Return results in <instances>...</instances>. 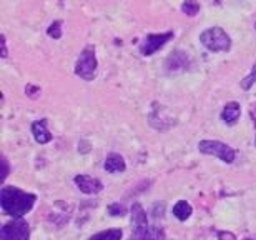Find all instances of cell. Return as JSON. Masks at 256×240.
Here are the masks:
<instances>
[{"label":"cell","mask_w":256,"mask_h":240,"mask_svg":"<svg viewBox=\"0 0 256 240\" xmlns=\"http://www.w3.org/2000/svg\"><path fill=\"white\" fill-rule=\"evenodd\" d=\"M8 175V163H7V160L4 159V177L2 178H5Z\"/></svg>","instance_id":"22"},{"label":"cell","mask_w":256,"mask_h":240,"mask_svg":"<svg viewBox=\"0 0 256 240\" xmlns=\"http://www.w3.org/2000/svg\"><path fill=\"white\" fill-rule=\"evenodd\" d=\"M200 42L210 52H228L232 49V39L222 27H212L200 35Z\"/></svg>","instance_id":"3"},{"label":"cell","mask_w":256,"mask_h":240,"mask_svg":"<svg viewBox=\"0 0 256 240\" xmlns=\"http://www.w3.org/2000/svg\"><path fill=\"white\" fill-rule=\"evenodd\" d=\"M122 237H124L122 228H108V230H102L92 235L88 240H122Z\"/></svg>","instance_id":"14"},{"label":"cell","mask_w":256,"mask_h":240,"mask_svg":"<svg viewBox=\"0 0 256 240\" xmlns=\"http://www.w3.org/2000/svg\"><path fill=\"white\" fill-rule=\"evenodd\" d=\"M132 235L130 240H166L165 230L158 225H150L145 208L135 202L130 208Z\"/></svg>","instance_id":"2"},{"label":"cell","mask_w":256,"mask_h":240,"mask_svg":"<svg viewBox=\"0 0 256 240\" xmlns=\"http://www.w3.org/2000/svg\"><path fill=\"white\" fill-rule=\"evenodd\" d=\"M243 240H252V238H243Z\"/></svg>","instance_id":"23"},{"label":"cell","mask_w":256,"mask_h":240,"mask_svg":"<svg viewBox=\"0 0 256 240\" xmlns=\"http://www.w3.org/2000/svg\"><path fill=\"white\" fill-rule=\"evenodd\" d=\"M240 115H242V105H240L238 102H228V104L223 107L222 115L220 117H222V120L226 125H234L238 122Z\"/></svg>","instance_id":"10"},{"label":"cell","mask_w":256,"mask_h":240,"mask_svg":"<svg viewBox=\"0 0 256 240\" xmlns=\"http://www.w3.org/2000/svg\"><path fill=\"white\" fill-rule=\"evenodd\" d=\"M254 144H256V142H254Z\"/></svg>","instance_id":"24"},{"label":"cell","mask_w":256,"mask_h":240,"mask_svg":"<svg viewBox=\"0 0 256 240\" xmlns=\"http://www.w3.org/2000/svg\"><path fill=\"white\" fill-rule=\"evenodd\" d=\"M216 237H218V240H236V235L228 230H218Z\"/></svg>","instance_id":"19"},{"label":"cell","mask_w":256,"mask_h":240,"mask_svg":"<svg viewBox=\"0 0 256 240\" xmlns=\"http://www.w3.org/2000/svg\"><path fill=\"white\" fill-rule=\"evenodd\" d=\"M2 47H4L2 57H7V44H5V37H4V35H2Z\"/></svg>","instance_id":"21"},{"label":"cell","mask_w":256,"mask_h":240,"mask_svg":"<svg viewBox=\"0 0 256 240\" xmlns=\"http://www.w3.org/2000/svg\"><path fill=\"white\" fill-rule=\"evenodd\" d=\"M47 34H48V37L58 40L62 37V22H60V20H55V22L50 24V27L47 29Z\"/></svg>","instance_id":"16"},{"label":"cell","mask_w":256,"mask_h":240,"mask_svg":"<svg viewBox=\"0 0 256 240\" xmlns=\"http://www.w3.org/2000/svg\"><path fill=\"white\" fill-rule=\"evenodd\" d=\"M96 67H98V62H96V55H95V47L94 45H86V47L82 50L80 57L76 59L75 64V75L80 77L82 80H94L96 75Z\"/></svg>","instance_id":"4"},{"label":"cell","mask_w":256,"mask_h":240,"mask_svg":"<svg viewBox=\"0 0 256 240\" xmlns=\"http://www.w3.org/2000/svg\"><path fill=\"white\" fill-rule=\"evenodd\" d=\"M192 213H193V207L186 200H178L175 205H173V215L180 222H186L188 218L192 217Z\"/></svg>","instance_id":"13"},{"label":"cell","mask_w":256,"mask_h":240,"mask_svg":"<svg viewBox=\"0 0 256 240\" xmlns=\"http://www.w3.org/2000/svg\"><path fill=\"white\" fill-rule=\"evenodd\" d=\"M30 225L24 218H14L0 228V240H28Z\"/></svg>","instance_id":"6"},{"label":"cell","mask_w":256,"mask_h":240,"mask_svg":"<svg viewBox=\"0 0 256 240\" xmlns=\"http://www.w3.org/2000/svg\"><path fill=\"white\" fill-rule=\"evenodd\" d=\"M182 12L193 17V15H196L200 12V4L196 0H186V2H183L182 5Z\"/></svg>","instance_id":"15"},{"label":"cell","mask_w":256,"mask_h":240,"mask_svg":"<svg viewBox=\"0 0 256 240\" xmlns=\"http://www.w3.org/2000/svg\"><path fill=\"white\" fill-rule=\"evenodd\" d=\"M173 39V32H165V34H150L146 35L145 40L140 45V54L145 57H150L155 52H158L163 45L168 44V40Z\"/></svg>","instance_id":"7"},{"label":"cell","mask_w":256,"mask_h":240,"mask_svg":"<svg viewBox=\"0 0 256 240\" xmlns=\"http://www.w3.org/2000/svg\"><path fill=\"white\" fill-rule=\"evenodd\" d=\"M75 185L78 187L80 192H84L85 195H95V193H100L104 190V183H102L100 178L90 177V175H76L74 178Z\"/></svg>","instance_id":"9"},{"label":"cell","mask_w":256,"mask_h":240,"mask_svg":"<svg viewBox=\"0 0 256 240\" xmlns=\"http://www.w3.org/2000/svg\"><path fill=\"white\" fill-rule=\"evenodd\" d=\"M198 150L204 155L218 157L224 163H233L234 157H236V152L233 150V147L220 140H202L198 144Z\"/></svg>","instance_id":"5"},{"label":"cell","mask_w":256,"mask_h":240,"mask_svg":"<svg viewBox=\"0 0 256 240\" xmlns=\"http://www.w3.org/2000/svg\"><path fill=\"white\" fill-rule=\"evenodd\" d=\"M32 134H34V139L37 144L44 145V144H48L52 140V134L48 132L47 129V120L42 119V120H37L32 124Z\"/></svg>","instance_id":"11"},{"label":"cell","mask_w":256,"mask_h":240,"mask_svg":"<svg viewBox=\"0 0 256 240\" xmlns=\"http://www.w3.org/2000/svg\"><path fill=\"white\" fill-rule=\"evenodd\" d=\"M193 65L194 62L192 55L185 52V50H175V52H172V55L165 62L168 72H183V70H190Z\"/></svg>","instance_id":"8"},{"label":"cell","mask_w":256,"mask_h":240,"mask_svg":"<svg viewBox=\"0 0 256 240\" xmlns=\"http://www.w3.org/2000/svg\"><path fill=\"white\" fill-rule=\"evenodd\" d=\"M37 202V195L30 192L20 190L18 187L4 185L0 190V207L5 215L14 218H22L25 213H28Z\"/></svg>","instance_id":"1"},{"label":"cell","mask_w":256,"mask_h":240,"mask_svg":"<svg viewBox=\"0 0 256 240\" xmlns=\"http://www.w3.org/2000/svg\"><path fill=\"white\" fill-rule=\"evenodd\" d=\"M108 213L112 217H124L126 213V208L125 205H122L120 202H115V203H112V205H108Z\"/></svg>","instance_id":"18"},{"label":"cell","mask_w":256,"mask_h":240,"mask_svg":"<svg viewBox=\"0 0 256 240\" xmlns=\"http://www.w3.org/2000/svg\"><path fill=\"white\" fill-rule=\"evenodd\" d=\"M25 94H27L30 99H37L40 94V89L38 87H34V85H27L25 87Z\"/></svg>","instance_id":"20"},{"label":"cell","mask_w":256,"mask_h":240,"mask_svg":"<svg viewBox=\"0 0 256 240\" xmlns=\"http://www.w3.org/2000/svg\"><path fill=\"white\" fill-rule=\"evenodd\" d=\"M254 84H256V64L253 65V70L250 72L248 77H244V79L242 80V89H243V90H250Z\"/></svg>","instance_id":"17"},{"label":"cell","mask_w":256,"mask_h":240,"mask_svg":"<svg viewBox=\"0 0 256 240\" xmlns=\"http://www.w3.org/2000/svg\"><path fill=\"white\" fill-rule=\"evenodd\" d=\"M104 168L108 173H122V172L126 170V163H125V159L120 154H110L105 159Z\"/></svg>","instance_id":"12"}]
</instances>
